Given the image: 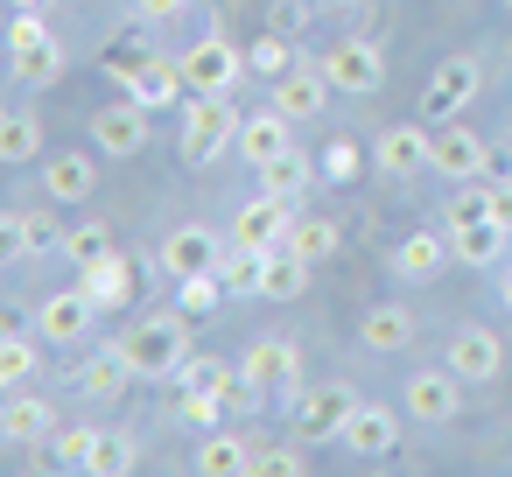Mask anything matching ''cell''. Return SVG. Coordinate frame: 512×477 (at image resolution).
<instances>
[{"mask_svg": "<svg viewBox=\"0 0 512 477\" xmlns=\"http://www.w3.org/2000/svg\"><path fill=\"white\" fill-rule=\"evenodd\" d=\"M330 8H372V0H330Z\"/></svg>", "mask_w": 512, "mask_h": 477, "instance_id": "cell-50", "label": "cell"}, {"mask_svg": "<svg viewBox=\"0 0 512 477\" xmlns=\"http://www.w3.org/2000/svg\"><path fill=\"white\" fill-rule=\"evenodd\" d=\"M281 246H295V253H302L309 267H323V260H337V246H344V232H337L330 218H295Z\"/></svg>", "mask_w": 512, "mask_h": 477, "instance_id": "cell-33", "label": "cell"}, {"mask_svg": "<svg viewBox=\"0 0 512 477\" xmlns=\"http://www.w3.org/2000/svg\"><path fill=\"white\" fill-rule=\"evenodd\" d=\"M8 8H22V15H50L57 0H8Z\"/></svg>", "mask_w": 512, "mask_h": 477, "instance_id": "cell-48", "label": "cell"}, {"mask_svg": "<svg viewBox=\"0 0 512 477\" xmlns=\"http://www.w3.org/2000/svg\"><path fill=\"white\" fill-rule=\"evenodd\" d=\"M498 295H505V316H512V267L498 274Z\"/></svg>", "mask_w": 512, "mask_h": 477, "instance_id": "cell-49", "label": "cell"}, {"mask_svg": "<svg viewBox=\"0 0 512 477\" xmlns=\"http://www.w3.org/2000/svg\"><path fill=\"white\" fill-rule=\"evenodd\" d=\"M505 8H512V0H505Z\"/></svg>", "mask_w": 512, "mask_h": 477, "instance_id": "cell-51", "label": "cell"}, {"mask_svg": "<svg viewBox=\"0 0 512 477\" xmlns=\"http://www.w3.org/2000/svg\"><path fill=\"white\" fill-rule=\"evenodd\" d=\"M288 225H295V197H274V190H260V197H246L232 211V239L239 246H260V253H274L288 239Z\"/></svg>", "mask_w": 512, "mask_h": 477, "instance_id": "cell-10", "label": "cell"}, {"mask_svg": "<svg viewBox=\"0 0 512 477\" xmlns=\"http://www.w3.org/2000/svg\"><path fill=\"white\" fill-rule=\"evenodd\" d=\"M358 344H365V351H407V344H414V309H400V302H379V309H365V323H358Z\"/></svg>", "mask_w": 512, "mask_h": 477, "instance_id": "cell-27", "label": "cell"}, {"mask_svg": "<svg viewBox=\"0 0 512 477\" xmlns=\"http://www.w3.org/2000/svg\"><path fill=\"white\" fill-rule=\"evenodd\" d=\"M225 148H239V113L232 99H183V162L211 169Z\"/></svg>", "mask_w": 512, "mask_h": 477, "instance_id": "cell-4", "label": "cell"}, {"mask_svg": "<svg viewBox=\"0 0 512 477\" xmlns=\"http://www.w3.org/2000/svg\"><path fill=\"white\" fill-rule=\"evenodd\" d=\"M316 64H323L330 92H344V99H365V92H379V85H386V50H379V43H365V36L330 43Z\"/></svg>", "mask_w": 512, "mask_h": 477, "instance_id": "cell-8", "label": "cell"}, {"mask_svg": "<svg viewBox=\"0 0 512 477\" xmlns=\"http://www.w3.org/2000/svg\"><path fill=\"white\" fill-rule=\"evenodd\" d=\"M92 323H99V302L85 295V281H78V288H64V295H50V302L36 309L43 344H85V337H92Z\"/></svg>", "mask_w": 512, "mask_h": 477, "instance_id": "cell-16", "label": "cell"}, {"mask_svg": "<svg viewBox=\"0 0 512 477\" xmlns=\"http://www.w3.org/2000/svg\"><path fill=\"white\" fill-rule=\"evenodd\" d=\"M43 155V120L29 113V106H15L8 120H0V162H8V169H29Z\"/></svg>", "mask_w": 512, "mask_h": 477, "instance_id": "cell-28", "label": "cell"}, {"mask_svg": "<svg viewBox=\"0 0 512 477\" xmlns=\"http://www.w3.org/2000/svg\"><path fill=\"white\" fill-rule=\"evenodd\" d=\"M120 344H127L141 379H183V365H190V323L183 316H141Z\"/></svg>", "mask_w": 512, "mask_h": 477, "instance_id": "cell-2", "label": "cell"}, {"mask_svg": "<svg viewBox=\"0 0 512 477\" xmlns=\"http://www.w3.org/2000/svg\"><path fill=\"white\" fill-rule=\"evenodd\" d=\"M50 435H57V407H50L43 393L8 386V400H0V442L22 456V449H36V442H50Z\"/></svg>", "mask_w": 512, "mask_h": 477, "instance_id": "cell-13", "label": "cell"}, {"mask_svg": "<svg viewBox=\"0 0 512 477\" xmlns=\"http://www.w3.org/2000/svg\"><path fill=\"white\" fill-rule=\"evenodd\" d=\"M477 92H484V64L477 57H442V71L421 85V120H456Z\"/></svg>", "mask_w": 512, "mask_h": 477, "instance_id": "cell-9", "label": "cell"}, {"mask_svg": "<svg viewBox=\"0 0 512 477\" xmlns=\"http://www.w3.org/2000/svg\"><path fill=\"white\" fill-rule=\"evenodd\" d=\"M302 449H274V442H246V477H302Z\"/></svg>", "mask_w": 512, "mask_h": 477, "instance_id": "cell-41", "label": "cell"}, {"mask_svg": "<svg viewBox=\"0 0 512 477\" xmlns=\"http://www.w3.org/2000/svg\"><path fill=\"white\" fill-rule=\"evenodd\" d=\"M176 414H183L190 428H204V435H211V428L232 414V400H225L218 386H183V407H176Z\"/></svg>", "mask_w": 512, "mask_h": 477, "instance_id": "cell-40", "label": "cell"}, {"mask_svg": "<svg viewBox=\"0 0 512 477\" xmlns=\"http://www.w3.org/2000/svg\"><path fill=\"white\" fill-rule=\"evenodd\" d=\"M491 218L512 232V183H491Z\"/></svg>", "mask_w": 512, "mask_h": 477, "instance_id": "cell-47", "label": "cell"}, {"mask_svg": "<svg viewBox=\"0 0 512 477\" xmlns=\"http://www.w3.org/2000/svg\"><path fill=\"white\" fill-rule=\"evenodd\" d=\"M295 148V120L281 113V106H267V113H246L239 120V155L253 162V169H267L274 155H288Z\"/></svg>", "mask_w": 512, "mask_h": 477, "instance_id": "cell-21", "label": "cell"}, {"mask_svg": "<svg viewBox=\"0 0 512 477\" xmlns=\"http://www.w3.org/2000/svg\"><path fill=\"white\" fill-rule=\"evenodd\" d=\"M43 190H50V204H85V197L99 190V162H92V155H50Z\"/></svg>", "mask_w": 512, "mask_h": 477, "instance_id": "cell-25", "label": "cell"}, {"mask_svg": "<svg viewBox=\"0 0 512 477\" xmlns=\"http://www.w3.org/2000/svg\"><path fill=\"white\" fill-rule=\"evenodd\" d=\"M449 260H456V239H449V232H407V239L393 246V274H400L407 288L435 281V274H442Z\"/></svg>", "mask_w": 512, "mask_h": 477, "instance_id": "cell-20", "label": "cell"}, {"mask_svg": "<svg viewBox=\"0 0 512 477\" xmlns=\"http://www.w3.org/2000/svg\"><path fill=\"white\" fill-rule=\"evenodd\" d=\"M190 470H204V477H246V442L239 435H204L197 442V456H190Z\"/></svg>", "mask_w": 512, "mask_h": 477, "instance_id": "cell-34", "label": "cell"}, {"mask_svg": "<svg viewBox=\"0 0 512 477\" xmlns=\"http://www.w3.org/2000/svg\"><path fill=\"white\" fill-rule=\"evenodd\" d=\"M218 281H225V295H260V281H267V253L232 239L225 260H218Z\"/></svg>", "mask_w": 512, "mask_h": 477, "instance_id": "cell-31", "label": "cell"}, {"mask_svg": "<svg viewBox=\"0 0 512 477\" xmlns=\"http://www.w3.org/2000/svg\"><path fill=\"white\" fill-rule=\"evenodd\" d=\"M218 302H225V281H218V274H183V281H176V309H183V316H204V309H218Z\"/></svg>", "mask_w": 512, "mask_h": 477, "instance_id": "cell-42", "label": "cell"}, {"mask_svg": "<svg viewBox=\"0 0 512 477\" xmlns=\"http://www.w3.org/2000/svg\"><path fill=\"white\" fill-rule=\"evenodd\" d=\"M316 169H323V176H337V183H351V176H358V148H351V141H330Z\"/></svg>", "mask_w": 512, "mask_h": 477, "instance_id": "cell-45", "label": "cell"}, {"mask_svg": "<svg viewBox=\"0 0 512 477\" xmlns=\"http://www.w3.org/2000/svg\"><path fill=\"white\" fill-rule=\"evenodd\" d=\"M92 148H106V155H141V148H148V106H134V99L99 106V113H92Z\"/></svg>", "mask_w": 512, "mask_h": 477, "instance_id": "cell-19", "label": "cell"}, {"mask_svg": "<svg viewBox=\"0 0 512 477\" xmlns=\"http://www.w3.org/2000/svg\"><path fill=\"white\" fill-rule=\"evenodd\" d=\"M239 78H246V50H232L225 36H197V43L183 50V85H190V99H225Z\"/></svg>", "mask_w": 512, "mask_h": 477, "instance_id": "cell-7", "label": "cell"}, {"mask_svg": "<svg viewBox=\"0 0 512 477\" xmlns=\"http://www.w3.org/2000/svg\"><path fill=\"white\" fill-rule=\"evenodd\" d=\"M309 176H316V162H309L302 148H288V155H274V162L260 169V183H267L274 197H302V190H309Z\"/></svg>", "mask_w": 512, "mask_h": 477, "instance_id": "cell-35", "label": "cell"}, {"mask_svg": "<svg viewBox=\"0 0 512 477\" xmlns=\"http://www.w3.org/2000/svg\"><path fill=\"white\" fill-rule=\"evenodd\" d=\"M351 414H358V393H351L344 379H323V386H295V393H288V428H295V442H344Z\"/></svg>", "mask_w": 512, "mask_h": 477, "instance_id": "cell-1", "label": "cell"}, {"mask_svg": "<svg viewBox=\"0 0 512 477\" xmlns=\"http://www.w3.org/2000/svg\"><path fill=\"white\" fill-rule=\"evenodd\" d=\"M225 246H232V232L218 239L211 225H176V232L162 239V274H169V281H183V274H218Z\"/></svg>", "mask_w": 512, "mask_h": 477, "instance_id": "cell-11", "label": "cell"}, {"mask_svg": "<svg viewBox=\"0 0 512 477\" xmlns=\"http://www.w3.org/2000/svg\"><path fill=\"white\" fill-rule=\"evenodd\" d=\"M323 99H330V78H323V64H295L288 78H274V106L302 127V120H316L323 113Z\"/></svg>", "mask_w": 512, "mask_h": 477, "instance_id": "cell-22", "label": "cell"}, {"mask_svg": "<svg viewBox=\"0 0 512 477\" xmlns=\"http://www.w3.org/2000/svg\"><path fill=\"white\" fill-rule=\"evenodd\" d=\"M435 176H442V183H477V176H491V148H484L470 127L435 120Z\"/></svg>", "mask_w": 512, "mask_h": 477, "instance_id": "cell-14", "label": "cell"}, {"mask_svg": "<svg viewBox=\"0 0 512 477\" xmlns=\"http://www.w3.org/2000/svg\"><path fill=\"white\" fill-rule=\"evenodd\" d=\"M92 449H99V428H57L50 435V470H92Z\"/></svg>", "mask_w": 512, "mask_h": 477, "instance_id": "cell-37", "label": "cell"}, {"mask_svg": "<svg viewBox=\"0 0 512 477\" xmlns=\"http://www.w3.org/2000/svg\"><path fill=\"white\" fill-rule=\"evenodd\" d=\"M78 281H85V295H92L99 309H127V302H134V260H127V253H106V260H92V267H78Z\"/></svg>", "mask_w": 512, "mask_h": 477, "instance_id": "cell-24", "label": "cell"}, {"mask_svg": "<svg viewBox=\"0 0 512 477\" xmlns=\"http://www.w3.org/2000/svg\"><path fill=\"white\" fill-rule=\"evenodd\" d=\"M456 239V260L463 267H498V253L512 246V232L498 225V218H477V225H463V232H449Z\"/></svg>", "mask_w": 512, "mask_h": 477, "instance_id": "cell-30", "label": "cell"}, {"mask_svg": "<svg viewBox=\"0 0 512 477\" xmlns=\"http://www.w3.org/2000/svg\"><path fill=\"white\" fill-rule=\"evenodd\" d=\"M344 449L365 456V463L393 456V449H400V414H393L386 400H358V414H351V428H344Z\"/></svg>", "mask_w": 512, "mask_h": 477, "instance_id": "cell-18", "label": "cell"}, {"mask_svg": "<svg viewBox=\"0 0 512 477\" xmlns=\"http://www.w3.org/2000/svg\"><path fill=\"white\" fill-rule=\"evenodd\" d=\"M64 239H71V232H64L50 211H15V218H8V253H15V260H29V253H64Z\"/></svg>", "mask_w": 512, "mask_h": 477, "instance_id": "cell-26", "label": "cell"}, {"mask_svg": "<svg viewBox=\"0 0 512 477\" xmlns=\"http://www.w3.org/2000/svg\"><path fill=\"white\" fill-rule=\"evenodd\" d=\"M190 8H197V0H134V22H176Z\"/></svg>", "mask_w": 512, "mask_h": 477, "instance_id": "cell-46", "label": "cell"}, {"mask_svg": "<svg viewBox=\"0 0 512 477\" xmlns=\"http://www.w3.org/2000/svg\"><path fill=\"white\" fill-rule=\"evenodd\" d=\"M64 253H71V267H92V260H106V253H120V246H113L106 225H78V232L64 239Z\"/></svg>", "mask_w": 512, "mask_h": 477, "instance_id": "cell-44", "label": "cell"}, {"mask_svg": "<svg viewBox=\"0 0 512 477\" xmlns=\"http://www.w3.org/2000/svg\"><path fill=\"white\" fill-rule=\"evenodd\" d=\"M120 92H127L134 106H148V113L183 106V99H190V85H183V57H148L134 78H120Z\"/></svg>", "mask_w": 512, "mask_h": 477, "instance_id": "cell-17", "label": "cell"}, {"mask_svg": "<svg viewBox=\"0 0 512 477\" xmlns=\"http://www.w3.org/2000/svg\"><path fill=\"white\" fill-rule=\"evenodd\" d=\"M372 162L386 183H421L435 176V120H414V127H386L372 141Z\"/></svg>", "mask_w": 512, "mask_h": 477, "instance_id": "cell-5", "label": "cell"}, {"mask_svg": "<svg viewBox=\"0 0 512 477\" xmlns=\"http://www.w3.org/2000/svg\"><path fill=\"white\" fill-rule=\"evenodd\" d=\"M302 288H309V260H302L295 246H274V253H267V281H260V295H267V302H295Z\"/></svg>", "mask_w": 512, "mask_h": 477, "instance_id": "cell-32", "label": "cell"}, {"mask_svg": "<svg viewBox=\"0 0 512 477\" xmlns=\"http://www.w3.org/2000/svg\"><path fill=\"white\" fill-rule=\"evenodd\" d=\"M134 379H141V372H134V358H127V344H120V337H113L106 351H92V358H85V372H78V386H85L92 400H120Z\"/></svg>", "mask_w": 512, "mask_h": 477, "instance_id": "cell-23", "label": "cell"}, {"mask_svg": "<svg viewBox=\"0 0 512 477\" xmlns=\"http://www.w3.org/2000/svg\"><path fill=\"white\" fill-rule=\"evenodd\" d=\"M141 463V442L120 435V428H99V449H92V477H127Z\"/></svg>", "mask_w": 512, "mask_h": 477, "instance_id": "cell-36", "label": "cell"}, {"mask_svg": "<svg viewBox=\"0 0 512 477\" xmlns=\"http://www.w3.org/2000/svg\"><path fill=\"white\" fill-rule=\"evenodd\" d=\"M477 218H491V183H484V176H477V183H463V190L449 197L442 232H463V225H477Z\"/></svg>", "mask_w": 512, "mask_h": 477, "instance_id": "cell-39", "label": "cell"}, {"mask_svg": "<svg viewBox=\"0 0 512 477\" xmlns=\"http://www.w3.org/2000/svg\"><path fill=\"white\" fill-rule=\"evenodd\" d=\"M43 365V330H8L0 337V386H29V372Z\"/></svg>", "mask_w": 512, "mask_h": 477, "instance_id": "cell-29", "label": "cell"}, {"mask_svg": "<svg viewBox=\"0 0 512 477\" xmlns=\"http://www.w3.org/2000/svg\"><path fill=\"white\" fill-rule=\"evenodd\" d=\"M239 372H246V386L260 393V407H267V400H288V393L302 386V344H295V337H260V344H246Z\"/></svg>", "mask_w": 512, "mask_h": 477, "instance_id": "cell-6", "label": "cell"}, {"mask_svg": "<svg viewBox=\"0 0 512 477\" xmlns=\"http://www.w3.org/2000/svg\"><path fill=\"white\" fill-rule=\"evenodd\" d=\"M442 365L463 379V386H491L498 372H505V344L491 337V330H477V323H463L449 344H442Z\"/></svg>", "mask_w": 512, "mask_h": 477, "instance_id": "cell-12", "label": "cell"}, {"mask_svg": "<svg viewBox=\"0 0 512 477\" xmlns=\"http://www.w3.org/2000/svg\"><path fill=\"white\" fill-rule=\"evenodd\" d=\"M8 71L22 78V85H57L64 78V43L50 36V22L43 15H8Z\"/></svg>", "mask_w": 512, "mask_h": 477, "instance_id": "cell-3", "label": "cell"}, {"mask_svg": "<svg viewBox=\"0 0 512 477\" xmlns=\"http://www.w3.org/2000/svg\"><path fill=\"white\" fill-rule=\"evenodd\" d=\"M246 71H253V78H267V85H274V78H288V71H295V43H288V36H260V43L246 50Z\"/></svg>", "mask_w": 512, "mask_h": 477, "instance_id": "cell-38", "label": "cell"}, {"mask_svg": "<svg viewBox=\"0 0 512 477\" xmlns=\"http://www.w3.org/2000/svg\"><path fill=\"white\" fill-rule=\"evenodd\" d=\"M148 57H155V50L141 43V29H127L120 43H106V71H113V85H120V78H134V71H141Z\"/></svg>", "mask_w": 512, "mask_h": 477, "instance_id": "cell-43", "label": "cell"}, {"mask_svg": "<svg viewBox=\"0 0 512 477\" xmlns=\"http://www.w3.org/2000/svg\"><path fill=\"white\" fill-rule=\"evenodd\" d=\"M400 407L414 414V421H428V428H442V421H456L463 414V379L442 365V372H414L407 386H400Z\"/></svg>", "mask_w": 512, "mask_h": 477, "instance_id": "cell-15", "label": "cell"}]
</instances>
